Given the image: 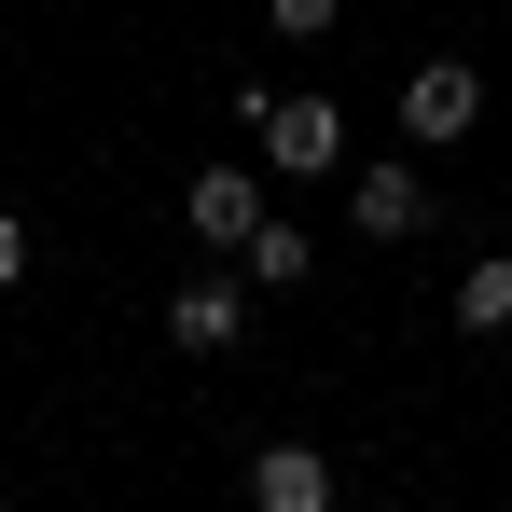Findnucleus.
<instances>
[{"mask_svg":"<svg viewBox=\"0 0 512 512\" xmlns=\"http://www.w3.org/2000/svg\"><path fill=\"white\" fill-rule=\"evenodd\" d=\"M471 125H485V70H471V56H429L416 84H402V139H416V153H457Z\"/></svg>","mask_w":512,"mask_h":512,"instance_id":"nucleus-1","label":"nucleus"},{"mask_svg":"<svg viewBox=\"0 0 512 512\" xmlns=\"http://www.w3.org/2000/svg\"><path fill=\"white\" fill-rule=\"evenodd\" d=\"M333 153H346V111H333V97H277L263 167H277V180H333Z\"/></svg>","mask_w":512,"mask_h":512,"instance_id":"nucleus-2","label":"nucleus"},{"mask_svg":"<svg viewBox=\"0 0 512 512\" xmlns=\"http://www.w3.org/2000/svg\"><path fill=\"white\" fill-rule=\"evenodd\" d=\"M180 222H194L208 250H250V236L277 222V208H263V180H250V167H208L194 194H180Z\"/></svg>","mask_w":512,"mask_h":512,"instance_id":"nucleus-3","label":"nucleus"},{"mask_svg":"<svg viewBox=\"0 0 512 512\" xmlns=\"http://www.w3.org/2000/svg\"><path fill=\"white\" fill-rule=\"evenodd\" d=\"M250 512H333V457L319 443H263L250 457Z\"/></svg>","mask_w":512,"mask_h":512,"instance_id":"nucleus-4","label":"nucleus"},{"mask_svg":"<svg viewBox=\"0 0 512 512\" xmlns=\"http://www.w3.org/2000/svg\"><path fill=\"white\" fill-rule=\"evenodd\" d=\"M346 222H360V236H429V180L416 167H360L346 180Z\"/></svg>","mask_w":512,"mask_h":512,"instance_id":"nucleus-5","label":"nucleus"},{"mask_svg":"<svg viewBox=\"0 0 512 512\" xmlns=\"http://www.w3.org/2000/svg\"><path fill=\"white\" fill-rule=\"evenodd\" d=\"M167 333L194 346V360H208V346H236V333H250V277H194V291L167 305Z\"/></svg>","mask_w":512,"mask_h":512,"instance_id":"nucleus-6","label":"nucleus"},{"mask_svg":"<svg viewBox=\"0 0 512 512\" xmlns=\"http://www.w3.org/2000/svg\"><path fill=\"white\" fill-rule=\"evenodd\" d=\"M236 263H250V291H291V277H319V236H305V222H263Z\"/></svg>","mask_w":512,"mask_h":512,"instance_id":"nucleus-7","label":"nucleus"},{"mask_svg":"<svg viewBox=\"0 0 512 512\" xmlns=\"http://www.w3.org/2000/svg\"><path fill=\"white\" fill-rule=\"evenodd\" d=\"M499 319H512V250L457 277V333H499Z\"/></svg>","mask_w":512,"mask_h":512,"instance_id":"nucleus-8","label":"nucleus"},{"mask_svg":"<svg viewBox=\"0 0 512 512\" xmlns=\"http://www.w3.org/2000/svg\"><path fill=\"white\" fill-rule=\"evenodd\" d=\"M263 14H277V42H319V28H333L346 0H263Z\"/></svg>","mask_w":512,"mask_h":512,"instance_id":"nucleus-9","label":"nucleus"},{"mask_svg":"<svg viewBox=\"0 0 512 512\" xmlns=\"http://www.w3.org/2000/svg\"><path fill=\"white\" fill-rule=\"evenodd\" d=\"M14 277H28V222L0 208V291H14Z\"/></svg>","mask_w":512,"mask_h":512,"instance_id":"nucleus-10","label":"nucleus"}]
</instances>
